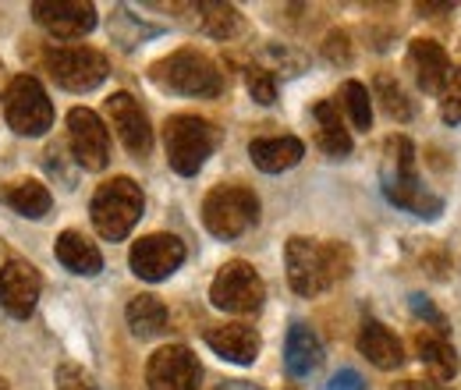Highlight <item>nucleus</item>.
Segmentation results:
<instances>
[{"mask_svg": "<svg viewBox=\"0 0 461 390\" xmlns=\"http://www.w3.org/2000/svg\"><path fill=\"white\" fill-rule=\"evenodd\" d=\"M380 185L384 195L398 206L408 210L422 221H437L444 213V199L426 192L419 170H415V146L408 135H391L384 142V168H380Z\"/></svg>", "mask_w": 461, "mask_h": 390, "instance_id": "1", "label": "nucleus"}, {"mask_svg": "<svg viewBox=\"0 0 461 390\" xmlns=\"http://www.w3.org/2000/svg\"><path fill=\"white\" fill-rule=\"evenodd\" d=\"M285 263H288L291 287L302 298H312L327 287H334L351 270V249L341 241H312L294 234L285 245Z\"/></svg>", "mask_w": 461, "mask_h": 390, "instance_id": "2", "label": "nucleus"}, {"mask_svg": "<svg viewBox=\"0 0 461 390\" xmlns=\"http://www.w3.org/2000/svg\"><path fill=\"white\" fill-rule=\"evenodd\" d=\"M149 78L164 93H177V96H217L224 89L217 64L199 50H177V54L157 60L149 68Z\"/></svg>", "mask_w": 461, "mask_h": 390, "instance_id": "3", "label": "nucleus"}, {"mask_svg": "<svg viewBox=\"0 0 461 390\" xmlns=\"http://www.w3.org/2000/svg\"><path fill=\"white\" fill-rule=\"evenodd\" d=\"M142 188L131 181V177H111L96 188L93 195V227L100 231V238L107 241H121L135 223L142 217Z\"/></svg>", "mask_w": 461, "mask_h": 390, "instance_id": "4", "label": "nucleus"}, {"mask_svg": "<svg viewBox=\"0 0 461 390\" xmlns=\"http://www.w3.org/2000/svg\"><path fill=\"white\" fill-rule=\"evenodd\" d=\"M164 142H167V164L177 174L192 177L199 174L203 164L210 160L213 146H217V128L206 117L195 113H174L164 124Z\"/></svg>", "mask_w": 461, "mask_h": 390, "instance_id": "5", "label": "nucleus"}, {"mask_svg": "<svg viewBox=\"0 0 461 390\" xmlns=\"http://www.w3.org/2000/svg\"><path fill=\"white\" fill-rule=\"evenodd\" d=\"M259 221V199L245 185H217L203 203V223L217 238H238Z\"/></svg>", "mask_w": 461, "mask_h": 390, "instance_id": "6", "label": "nucleus"}, {"mask_svg": "<svg viewBox=\"0 0 461 390\" xmlns=\"http://www.w3.org/2000/svg\"><path fill=\"white\" fill-rule=\"evenodd\" d=\"M4 121L18 135H43L54 124V104L32 75L11 78L7 93H4Z\"/></svg>", "mask_w": 461, "mask_h": 390, "instance_id": "7", "label": "nucleus"}, {"mask_svg": "<svg viewBox=\"0 0 461 390\" xmlns=\"http://www.w3.org/2000/svg\"><path fill=\"white\" fill-rule=\"evenodd\" d=\"M263 298H267V284L263 277L245 263V259H230L221 267V274L210 284V302L224 313L234 316H252L263 309Z\"/></svg>", "mask_w": 461, "mask_h": 390, "instance_id": "8", "label": "nucleus"}, {"mask_svg": "<svg viewBox=\"0 0 461 390\" xmlns=\"http://www.w3.org/2000/svg\"><path fill=\"white\" fill-rule=\"evenodd\" d=\"M47 71L60 89L86 93L107 78V57L93 47H54L47 54Z\"/></svg>", "mask_w": 461, "mask_h": 390, "instance_id": "9", "label": "nucleus"}, {"mask_svg": "<svg viewBox=\"0 0 461 390\" xmlns=\"http://www.w3.org/2000/svg\"><path fill=\"white\" fill-rule=\"evenodd\" d=\"M128 263L135 277L149 280V284L167 280L185 263V241L177 234H146L131 245Z\"/></svg>", "mask_w": 461, "mask_h": 390, "instance_id": "10", "label": "nucleus"}, {"mask_svg": "<svg viewBox=\"0 0 461 390\" xmlns=\"http://www.w3.org/2000/svg\"><path fill=\"white\" fill-rule=\"evenodd\" d=\"M68 142L75 153V164L86 170H104L111 160V135L100 121V113L75 107L68 113Z\"/></svg>", "mask_w": 461, "mask_h": 390, "instance_id": "11", "label": "nucleus"}, {"mask_svg": "<svg viewBox=\"0 0 461 390\" xmlns=\"http://www.w3.org/2000/svg\"><path fill=\"white\" fill-rule=\"evenodd\" d=\"M199 358L185 344H167L160 348L149 366H146V384L149 390H199Z\"/></svg>", "mask_w": 461, "mask_h": 390, "instance_id": "12", "label": "nucleus"}, {"mask_svg": "<svg viewBox=\"0 0 461 390\" xmlns=\"http://www.w3.org/2000/svg\"><path fill=\"white\" fill-rule=\"evenodd\" d=\"M32 18L58 40H82L96 29V7L82 0H36Z\"/></svg>", "mask_w": 461, "mask_h": 390, "instance_id": "13", "label": "nucleus"}, {"mask_svg": "<svg viewBox=\"0 0 461 390\" xmlns=\"http://www.w3.org/2000/svg\"><path fill=\"white\" fill-rule=\"evenodd\" d=\"M107 117L114 124L117 139L124 142V150L131 157H146L153 150V128H149V117L146 111L135 104L131 93H114L107 100Z\"/></svg>", "mask_w": 461, "mask_h": 390, "instance_id": "14", "label": "nucleus"}, {"mask_svg": "<svg viewBox=\"0 0 461 390\" xmlns=\"http://www.w3.org/2000/svg\"><path fill=\"white\" fill-rule=\"evenodd\" d=\"M40 287H43V280H40L32 263L11 259V263L0 270V305H4L14 320H29L32 309H36V302H40Z\"/></svg>", "mask_w": 461, "mask_h": 390, "instance_id": "15", "label": "nucleus"}, {"mask_svg": "<svg viewBox=\"0 0 461 390\" xmlns=\"http://www.w3.org/2000/svg\"><path fill=\"white\" fill-rule=\"evenodd\" d=\"M408 60H411V71H415L419 89H426V93H444L447 89L455 68H451L447 50L437 40H411Z\"/></svg>", "mask_w": 461, "mask_h": 390, "instance_id": "16", "label": "nucleus"}, {"mask_svg": "<svg viewBox=\"0 0 461 390\" xmlns=\"http://www.w3.org/2000/svg\"><path fill=\"white\" fill-rule=\"evenodd\" d=\"M206 344H210L224 362H234V366H249V362H256V355H259V334H256V327H249V323H221V327H210V331H206Z\"/></svg>", "mask_w": 461, "mask_h": 390, "instance_id": "17", "label": "nucleus"}, {"mask_svg": "<svg viewBox=\"0 0 461 390\" xmlns=\"http://www.w3.org/2000/svg\"><path fill=\"white\" fill-rule=\"evenodd\" d=\"M415 351H419V362L426 366V373H429L437 384H444V380H451V376L458 373V351H455V344L447 340V334H440V331H433V327L419 331V334H415Z\"/></svg>", "mask_w": 461, "mask_h": 390, "instance_id": "18", "label": "nucleus"}, {"mask_svg": "<svg viewBox=\"0 0 461 390\" xmlns=\"http://www.w3.org/2000/svg\"><path fill=\"white\" fill-rule=\"evenodd\" d=\"M285 366H288V373L294 380H305V376H312L323 366V344H320V337L312 334V327L294 323L288 331Z\"/></svg>", "mask_w": 461, "mask_h": 390, "instance_id": "19", "label": "nucleus"}, {"mask_svg": "<svg viewBox=\"0 0 461 390\" xmlns=\"http://www.w3.org/2000/svg\"><path fill=\"white\" fill-rule=\"evenodd\" d=\"M54 256H58V263L64 267V270H71V274H78V277H96V274L104 270V256H100V249H96L86 234H78V231H64V234H58Z\"/></svg>", "mask_w": 461, "mask_h": 390, "instance_id": "20", "label": "nucleus"}, {"mask_svg": "<svg viewBox=\"0 0 461 390\" xmlns=\"http://www.w3.org/2000/svg\"><path fill=\"white\" fill-rule=\"evenodd\" d=\"M358 351L376 366V369H398L404 362V348L402 340L391 334L380 320H366L362 331H358Z\"/></svg>", "mask_w": 461, "mask_h": 390, "instance_id": "21", "label": "nucleus"}, {"mask_svg": "<svg viewBox=\"0 0 461 390\" xmlns=\"http://www.w3.org/2000/svg\"><path fill=\"white\" fill-rule=\"evenodd\" d=\"M249 157H252V164H256L259 170H267V174H281V170H291L302 157H305V146H302V139H294V135L252 139Z\"/></svg>", "mask_w": 461, "mask_h": 390, "instance_id": "22", "label": "nucleus"}, {"mask_svg": "<svg viewBox=\"0 0 461 390\" xmlns=\"http://www.w3.org/2000/svg\"><path fill=\"white\" fill-rule=\"evenodd\" d=\"M0 203L4 206H11L14 213H22V217H32V221H40V217H47L50 213V206H54V195H50V188L47 185H40V181H7V185H0Z\"/></svg>", "mask_w": 461, "mask_h": 390, "instance_id": "23", "label": "nucleus"}, {"mask_svg": "<svg viewBox=\"0 0 461 390\" xmlns=\"http://www.w3.org/2000/svg\"><path fill=\"white\" fill-rule=\"evenodd\" d=\"M312 117H316V142L323 153L330 157H348L351 153V135H348L345 121H341V111L334 100H320L312 107Z\"/></svg>", "mask_w": 461, "mask_h": 390, "instance_id": "24", "label": "nucleus"}, {"mask_svg": "<svg viewBox=\"0 0 461 390\" xmlns=\"http://www.w3.org/2000/svg\"><path fill=\"white\" fill-rule=\"evenodd\" d=\"M128 327L131 334L149 340V337L164 334L167 331V305L153 295H139L128 302Z\"/></svg>", "mask_w": 461, "mask_h": 390, "instance_id": "25", "label": "nucleus"}, {"mask_svg": "<svg viewBox=\"0 0 461 390\" xmlns=\"http://www.w3.org/2000/svg\"><path fill=\"white\" fill-rule=\"evenodd\" d=\"M195 11H199L203 32H210L213 40H228V36L238 32V25H241V18H238V11L230 4H199Z\"/></svg>", "mask_w": 461, "mask_h": 390, "instance_id": "26", "label": "nucleus"}, {"mask_svg": "<svg viewBox=\"0 0 461 390\" xmlns=\"http://www.w3.org/2000/svg\"><path fill=\"white\" fill-rule=\"evenodd\" d=\"M341 104H345L351 124L369 132V124H373V100H369V89L362 82H345L341 86Z\"/></svg>", "mask_w": 461, "mask_h": 390, "instance_id": "27", "label": "nucleus"}, {"mask_svg": "<svg viewBox=\"0 0 461 390\" xmlns=\"http://www.w3.org/2000/svg\"><path fill=\"white\" fill-rule=\"evenodd\" d=\"M373 89H376V100L384 104V111L391 113V117H398V121H408V117H411V104H408L402 86H398L391 75H376Z\"/></svg>", "mask_w": 461, "mask_h": 390, "instance_id": "28", "label": "nucleus"}, {"mask_svg": "<svg viewBox=\"0 0 461 390\" xmlns=\"http://www.w3.org/2000/svg\"><path fill=\"white\" fill-rule=\"evenodd\" d=\"M245 86H249L252 100H256V104H263V107H270V104L277 100V82H274V75H270L267 68H249Z\"/></svg>", "mask_w": 461, "mask_h": 390, "instance_id": "29", "label": "nucleus"}, {"mask_svg": "<svg viewBox=\"0 0 461 390\" xmlns=\"http://www.w3.org/2000/svg\"><path fill=\"white\" fill-rule=\"evenodd\" d=\"M54 384H58V390H96L93 376H89L82 366H75V362H64V366H58Z\"/></svg>", "mask_w": 461, "mask_h": 390, "instance_id": "30", "label": "nucleus"}, {"mask_svg": "<svg viewBox=\"0 0 461 390\" xmlns=\"http://www.w3.org/2000/svg\"><path fill=\"white\" fill-rule=\"evenodd\" d=\"M408 305H411V313L419 316V320H429L433 323V331H440V334H447V320H444V313L429 302V298H422V295H411L408 298Z\"/></svg>", "mask_w": 461, "mask_h": 390, "instance_id": "31", "label": "nucleus"}, {"mask_svg": "<svg viewBox=\"0 0 461 390\" xmlns=\"http://www.w3.org/2000/svg\"><path fill=\"white\" fill-rule=\"evenodd\" d=\"M444 121H447V124H458L461 121V68L455 71V86H451L447 96H444Z\"/></svg>", "mask_w": 461, "mask_h": 390, "instance_id": "32", "label": "nucleus"}, {"mask_svg": "<svg viewBox=\"0 0 461 390\" xmlns=\"http://www.w3.org/2000/svg\"><path fill=\"white\" fill-rule=\"evenodd\" d=\"M327 390H366V380L355 369H341V373H334V380L327 384Z\"/></svg>", "mask_w": 461, "mask_h": 390, "instance_id": "33", "label": "nucleus"}, {"mask_svg": "<svg viewBox=\"0 0 461 390\" xmlns=\"http://www.w3.org/2000/svg\"><path fill=\"white\" fill-rule=\"evenodd\" d=\"M323 50H327V57H330L334 64H341V60H348V57H351L345 32H330V36H327V47H323Z\"/></svg>", "mask_w": 461, "mask_h": 390, "instance_id": "34", "label": "nucleus"}, {"mask_svg": "<svg viewBox=\"0 0 461 390\" xmlns=\"http://www.w3.org/2000/svg\"><path fill=\"white\" fill-rule=\"evenodd\" d=\"M394 390H447V387L437 384V380H429V384H422V380H404V384H394Z\"/></svg>", "mask_w": 461, "mask_h": 390, "instance_id": "35", "label": "nucleus"}, {"mask_svg": "<svg viewBox=\"0 0 461 390\" xmlns=\"http://www.w3.org/2000/svg\"><path fill=\"white\" fill-rule=\"evenodd\" d=\"M217 390H263V387H256V384H249V380H228V384H221Z\"/></svg>", "mask_w": 461, "mask_h": 390, "instance_id": "36", "label": "nucleus"}, {"mask_svg": "<svg viewBox=\"0 0 461 390\" xmlns=\"http://www.w3.org/2000/svg\"><path fill=\"white\" fill-rule=\"evenodd\" d=\"M419 11L426 14V11H451V4H419Z\"/></svg>", "mask_w": 461, "mask_h": 390, "instance_id": "37", "label": "nucleus"}, {"mask_svg": "<svg viewBox=\"0 0 461 390\" xmlns=\"http://www.w3.org/2000/svg\"><path fill=\"white\" fill-rule=\"evenodd\" d=\"M0 82H4V64H0Z\"/></svg>", "mask_w": 461, "mask_h": 390, "instance_id": "38", "label": "nucleus"}]
</instances>
